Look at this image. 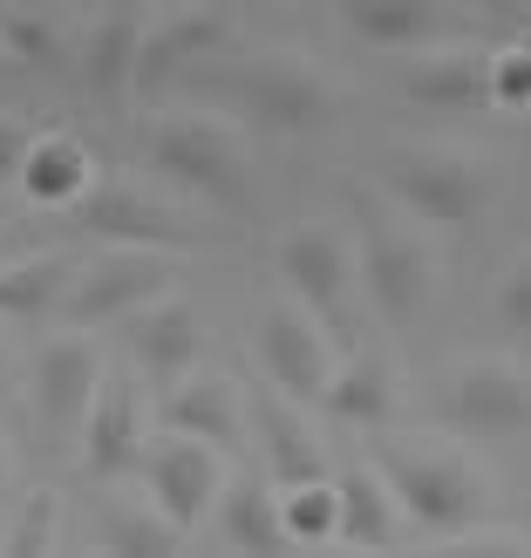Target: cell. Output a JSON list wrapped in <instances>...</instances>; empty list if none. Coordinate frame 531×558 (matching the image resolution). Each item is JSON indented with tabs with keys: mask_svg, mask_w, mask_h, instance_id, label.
Masks as SVG:
<instances>
[{
	"mask_svg": "<svg viewBox=\"0 0 531 558\" xmlns=\"http://www.w3.org/2000/svg\"><path fill=\"white\" fill-rule=\"evenodd\" d=\"M191 82L226 102L245 130L260 136H314L334 123V109H341V89H334V75L314 69L306 54H239V62H212L191 69Z\"/></svg>",
	"mask_w": 531,
	"mask_h": 558,
	"instance_id": "cell-1",
	"label": "cell"
},
{
	"mask_svg": "<svg viewBox=\"0 0 531 558\" xmlns=\"http://www.w3.org/2000/svg\"><path fill=\"white\" fill-rule=\"evenodd\" d=\"M144 163L198 198L212 211H245L253 198V150H245V130L226 123L218 109H157L144 123Z\"/></svg>",
	"mask_w": 531,
	"mask_h": 558,
	"instance_id": "cell-2",
	"label": "cell"
},
{
	"mask_svg": "<svg viewBox=\"0 0 531 558\" xmlns=\"http://www.w3.org/2000/svg\"><path fill=\"white\" fill-rule=\"evenodd\" d=\"M382 184L402 211H415L430 232H463L478 226L491 205V163L470 157L457 144H423V150H396L382 163Z\"/></svg>",
	"mask_w": 531,
	"mask_h": 558,
	"instance_id": "cell-3",
	"label": "cell"
},
{
	"mask_svg": "<svg viewBox=\"0 0 531 558\" xmlns=\"http://www.w3.org/2000/svg\"><path fill=\"white\" fill-rule=\"evenodd\" d=\"M361 287H369V306L388 327L423 320V306L436 293V245L415 211L396 218V211L369 205V218H361Z\"/></svg>",
	"mask_w": 531,
	"mask_h": 558,
	"instance_id": "cell-4",
	"label": "cell"
},
{
	"mask_svg": "<svg viewBox=\"0 0 531 558\" xmlns=\"http://www.w3.org/2000/svg\"><path fill=\"white\" fill-rule=\"evenodd\" d=\"M375 463L388 470V484H396V497H402V511H409L415 532L450 538V532H463V524L484 518L478 463L457 457V450H443V442H402V450H382Z\"/></svg>",
	"mask_w": 531,
	"mask_h": 558,
	"instance_id": "cell-5",
	"label": "cell"
},
{
	"mask_svg": "<svg viewBox=\"0 0 531 558\" xmlns=\"http://www.w3.org/2000/svg\"><path fill=\"white\" fill-rule=\"evenodd\" d=\"M178 259L157 253V245H117L89 266H75V287L62 300V320L69 327H117L130 314H144L150 300L178 293Z\"/></svg>",
	"mask_w": 531,
	"mask_h": 558,
	"instance_id": "cell-6",
	"label": "cell"
},
{
	"mask_svg": "<svg viewBox=\"0 0 531 558\" xmlns=\"http://www.w3.org/2000/svg\"><path fill=\"white\" fill-rule=\"evenodd\" d=\"M226 450L191 429H157L144 442V484H150V505L178 524V532H198V524L218 511L226 497Z\"/></svg>",
	"mask_w": 531,
	"mask_h": 558,
	"instance_id": "cell-7",
	"label": "cell"
},
{
	"mask_svg": "<svg viewBox=\"0 0 531 558\" xmlns=\"http://www.w3.org/2000/svg\"><path fill=\"white\" fill-rule=\"evenodd\" d=\"M273 272H279V287H287L300 306H314L334 333H348L361 259H354V245L334 232V226H293V232H279Z\"/></svg>",
	"mask_w": 531,
	"mask_h": 558,
	"instance_id": "cell-8",
	"label": "cell"
},
{
	"mask_svg": "<svg viewBox=\"0 0 531 558\" xmlns=\"http://www.w3.org/2000/svg\"><path fill=\"white\" fill-rule=\"evenodd\" d=\"M232 21H239L232 0H184V8L157 14L144 27V48H136V96L178 89L191 69H205L212 54H226Z\"/></svg>",
	"mask_w": 531,
	"mask_h": 558,
	"instance_id": "cell-9",
	"label": "cell"
},
{
	"mask_svg": "<svg viewBox=\"0 0 531 558\" xmlns=\"http://www.w3.org/2000/svg\"><path fill=\"white\" fill-rule=\"evenodd\" d=\"M260 361H266V381L287 388L293 402H321V388L334 381L341 354H334V327L300 306L293 293H279L266 314H260Z\"/></svg>",
	"mask_w": 531,
	"mask_h": 558,
	"instance_id": "cell-10",
	"label": "cell"
},
{
	"mask_svg": "<svg viewBox=\"0 0 531 558\" xmlns=\"http://www.w3.org/2000/svg\"><path fill=\"white\" fill-rule=\"evenodd\" d=\"M450 423L478 442H511L531 429V368L511 354H470L450 375Z\"/></svg>",
	"mask_w": 531,
	"mask_h": 558,
	"instance_id": "cell-11",
	"label": "cell"
},
{
	"mask_svg": "<svg viewBox=\"0 0 531 558\" xmlns=\"http://www.w3.org/2000/svg\"><path fill=\"white\" fill-rule=\"evenodd\" d=\"M102 375H109V361H102V348H96V333H89V327H69V320H62V327H55L48 341L35 348V375H27V396H35L48 436L82 429V415H89Z\"/></svg>",
	"mask_w": 531,
	"mask_h": 558,
	"instance_id": "cell-12",
	"label": "cell"
},
{
	"mask_svg": "<svg viewBox=\"0 0 531 558\" xmlns=\"http://www.w3.org/2000/svg\"><path fill=\"white\" fill-rule=\"evenodd\" d=\"M75 232H89L102 245H157V253H178V245H191V218L171 198H150L136 178H96L89 198L75 205Z\"/></svg>",
	"mask_w": 531,
	"mask_h": 558,
	"instance_id": "cell-13",
	"label": "cell"
},
{
	"mask_svg": "<svg viewBox=\"0 0 531 558\" xmlns=\"http://www.w3.org/2000/svg\"><path fill=\"white\" fill-rule=\"evenodd\" d=\"M144 442H150L144 381L130 368H109L89 415H82V463H89V477H123V470L144 463Z\"/></svg>",
	"mask_w": 531,
	"mask_h": 558,
	"instance_id": "cell-14",
	"label": "cell"
},
{
	"mask_svg": "<svg viewBox=\"0 0 531 558\" xmlns=\"http://www.w3.org/2000/svg\"><path fill=\"white\" fill-rule=\"evenodd\" d=\"M402 96L415 109H436V117H478L491 102V48L478 41H436V48H415L409 69H402Z\"/></svg>",
	"mask_w": 531,
	"mask_h": 558,
	"instance_id": "cell-15",
	"label": "cell"
},
{
	"mask_svg": "<svg viewBox=\"0 0 531 558\" xmlns=\"http://www.w3.org/2000/svg\"><path fill=\"white\" fill-rule=\"evenodd\" d=\"M470 14H478L470 0H341V21L369 48H388V54H415V48L457 41L470 27Z\"/></svg>",
	"mask_w": 531,
	"mask_h": 558,
	"instance_id": "cell-16",
	"label": "cell"
},
{
	"mask_svg": "<svg viewBox=\"0 0 531 558\" xmlns=\"http://www.w3.org/2000/svg\"><path fill=\"white\" fill-rule=\"evenodd\" d=\"M144 0H109V14L82 41V82L102 109H123L136 96V48H144Z\"/></svg>",
	"mask_w": 531,
	"mask_h": 558,
	"instance_id": "cell-17",
	"label": "cell"
},
{
	"mask_svg": "<svg viewBox=\"0 0 531 558\" xmlns=\"http://www.w3.org/2000/svg\"><path fill=\"white\" fill-rule=\"evenodd\" d=\"M334 490H341V545L348 551H402V497L388 484L382 463H354V470H334Z\"/></svg>",
	"mask_w": 531,
	"mask_h": 558,
	"instance_id": "cell-18",
	"label": "cell"
},
{
	"mask_svg": "<svg viewBox=\"0 0 531 558\" xmlns=\"http://www.w3.org/2000/svg\"><path fill=\"white\" fill-rule=\"evenodd\" d=\"M130 354L150 381H184L205 361V327L191 314V300H178V293L150 300L144 314L130 320Z\"/></svg>",
	"mask_w": 531,
	"mask_h": 558,
	"instance_id": "cell-19",
	"label": "cell"
},
{
	"mask_svg": "<svg viewBox=\"0 0 531 558\" xmlns=\"http://www.w3.org/2000/svg\"><path fill=\"white\" fill-rule=\"evenodd\" d=\"M245 415H253V409H245L239 381L191 368L184 381H171V396H164V415H157V423H164V429H191V436L218 442L226 457H239V450H245Z\"/></svg>",
	"mask_w": 531,
	"mask_h": 558,
	"instance_id": "cell-20",
	"label": "cell"
},
{
	"mask_svg": "<svg viewBox=\"0 0 531 558\" xmlns=\"http://www.w3.org/2000/svg\"><path fill=\"white\" fill-rule=\"evenodd\" d=\"M96 184V157L75 130H35V150L21 163V198L35 211H75Z\"/></svg>",
	"mask_w": 531,
	"mask_h": 558,
	"instance_id": "cell-21",
	"label": "cell"
},
{
	"mask_svg": "<svg viewBox=\"0 0 531 558\" xmlns=\"http://www.w3.org/2000/svg\"><path fill=\"white\" fill-rule=\"evenodd\" d=\"M212 524H218V545L239 551V558H279V551H293L273 477H226V497H218Z\"/></svg>",
	"mask_w": 531,
	"mask_h": 558,
	"instance_id": "cell-22",
	"label": "cell"
},
{
	"mask_svg": "<svg viewBox=\"0 0 531 558\" xmlns=\"http://www.w3.org/2000/svg\"><path fill=\"white\" fill-rule=\"evenodd\" d=\"M300 409H306V402H293L287 388H273V396H260V402H253V423H260V436H266V470H273V484H279V490H287V484L334 477Z\"/></svg>",
	"mask_w": 531,
	"mask_h": 558,
	"instance_id": "cell-23",
	"label": "cell"
},
{
	"mask_svg": "<svg viewBox=\"0 0 531 558\" xmlns=\"http://www.w3.org/2000/svg\"><path fill=\"white\" fill-rule=\"evenodd\" d=\"M321 415L354 423V429H382L396 415V368L382 354H341L334 381L321 388Z\"/></svg>",
	"mask_w": 531,
	"mask_h": 558,
	"instance_id": "cell-24",
	"label": "cell"
},
{
	"mask_svg": "<svg viewBox=\"0 0 531 558\" xmlns=\"http://www.w3.org/2000/svg\"><path fill=\"white\" fill-rule=\"evenodd\" d=\"M75 287V259L62 245H48L35 259H8L0 266V320H48L62 314V300Z\"/></svg>",
	"mask_w": 531,
	"mask_h": 558,
	"instance_id": "cell-25",
	"label": "cell"
},
{
	"mask_svg": "<svg viewBox=\"0 0 531 558\" xmlns=\"http://www.w3.org/2000/svg\"><path fill=\"white\" fill-rule=\"evenodd\" d=\"M279 518H287V538H293V551L341 545V490H334V477L287 484V490H279Z\"/></svg>",
	"mask_w": 531,
	"mask_h": 558,
	"instance_id": "cell-26",
	"label": "cell"
},
{
	"mask_svg": "<svg viewBox=\"0 0 531 558\" xmlns=\"http://www.w3.org/2000/svg\"><path fill=\"white\" fill-rule=\"evenodd\" d=\"M102 551H117V558H178L184 532L157 505H109L102 511Z\"/></svg>",
	"mask_w": 531,
	"mask_h": 558,
	"instance_id": "cell-27",
	"label": "cell"
},
{
	"mask_svg": "<svg viewBox=\"0 0 531 558\" xmlns=\"http://www.w3.org/2000/svg\"><path fill=\"white\" fill-rule=\"evenodd\" d=\"M0 41L14 48L21 69H48L55 54H62V41H55V21H41L27 0H14V8H0Z\"/></svg>",
	"mask_w": 531,
	"mask_h": 558,
	"instance_id": "cell-28",
	"label": "cell"
},
{
	"mask_svg": "<svg viewBox=\"0 0 531 558\" xmlns=\"http://www.w3.org/2000/svg\"><path fill=\"white\" fill-rule=\"evenodd\" d=\"M491 306H497V327H505L511 341H524V348H531V253H518L505 272H497Z\"/></svg>",
	"mask_w": 531,
	"mask_h": 558,
	"instance_id": "cell-29",
	"label": "cell"
},
{
	"mask_svg": "<svg viewBox=\"0 0 531 558\" xmlns=\"http://www.w3.org/2000/svg\"><path fill=\"white\" fill-rule=\"evenodd\" d=\"M55 518H62L55 490H35L21 505V518L8 524V558H41V551H55Z\"/></svg>",
	"mask_w": 531,
	"mask_h": 558,
	"instance_id": "cell-30",
	"label": "cell"
},
{
	"mask_svg": "<svg viewBox=\"0 0 531 558\" xmlns=\"http://www.w3.org/2000/svg\"><path fill=\"white\" fill-rule=\"evenodd\" d=\"M491 102L497 109L531 102V41H497L491 48Z\"/></svg>",
	"mask_w": 531,
	"mask_h": 558,
	"instance_id": "cell-31",
	"label": "cell"
},
{
	"mask_svg": "<svg viewBox=\"0 0 531 558\" xmlns=\"http://www.w3.org/2000/svg\"><path fill=\"white\" fill-rule=\"evenodd\" d=\"M35 150V123L21 117H0V184H21V163Z\"/></svg>",
	"mask_w": 531,
	"mask_h": 558,
	"instance_id": "cell-32",
	"label": "cell"
},
{
	"mask_svg": "<svg viewBox=\"0 0 531 558\" xmlns=\"http://www.w3.org/2000/svg\"><path fill=\"white\" fill-rule=\"evenodd\" d=\"M470 8H478L484 21H518V14H524V0H470Z\"/></svg>",
	"mask_w": 531,
	"mask_h": 558,
	"instance_id": "cell-33",
	"label": "cell"
},
{
	"mask_svg": "<svg viewBox=\"0 0 531 558\" xmlns=\"http://www.w3.org/2000/svg\"><path fill=\"white\" fill-rule=\"evenodd\" d=\"M8 484H14V457H8V442H0V497H8Z\"/></svg>",
	"mask_w": 531,
	"mask_h": 558,
	"instance_id": "cell-34",
	"label": "cell"
},
{
	"mask_svg": "<svg viewBox=\"0 0 531 558\" xmlns=\"http://www.w3.org/2000/svg\"><path fill=\"white\" fill-rule=\"evenodd\" d=\"M8 375H14V354H8V333H0V388H8Z\"/></svg>",
	"mask_w": 531,
	"mask_h": 558,
	"instance_id": "cell-35",
	"label": "cell"
},
{
	"mask_svg": "<svg viewBox=\"0 0 531 558\" xmlns=\"http://www.w3.org/2000/svg\"><path fill=\"white\" fill-rule=\"evenodd\" d=\"M14 69H21V62H14V48H8V41H0V75H14Z\"/></svg>",
	"mask_w": 531,
	"mask_h": 558,
	"instance_id": "cell-36",
	"label": "cell"
},
{
	"mask_svg": "<svg viewBox=\"0 0 531 558\" xmlns=\"http://www.w3.org/2000/svg\"><path fill=\"white\" fill-rule=\"evenodd\" d=\"M0 551H8V518H0Z\"/></svg>",
	"mask_w": 531,
	"mask_h": 558,
	"instance_id": "cell-37",
	"label": "cell"
},
{
	"mask_svg": "<svg viewBox=\"0 0 531 558\" xmlns=\"http://www.w3.org/2000/svg\"><path fill=\"white\" fill-rule=\"evenodd\" d=\"M0 8H14V0H0Z\"/></svg>",
	"mask_w": 531,
	"mask_h": 558,
	"instance_id": "cell-38",
	"label": "cell"
}]
</instances>
